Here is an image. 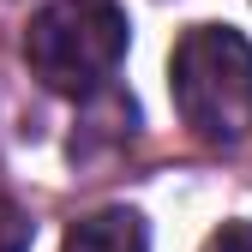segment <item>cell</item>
<instances>
[{"label": "cell", "mask_w": 252, "mask_h": 252, "mask_svg": "<svg viewBox=\"0 0 252 252\" xmlns=\"http://www.w3.org/2000/svg\"><path fill=\"white\" fill-rule=\"evenodd\" d=\"M168 90L204 144H240L252 132V42L228 24H192L174 42Z\"/></svg>", "instance_id": "obj_1"}, {"label": "cell", "mask_w": 252, "mask_h": 252, "mask_svg": "<svg viewBox=\"0 0 252 252\" xmlns=\"http://www.w3.org/2000/svg\"><path fill=\"white\" fill-rule=\"evenodd\" d=\"M126 54V12L114 0H54L24 30V60L48 90L90 96L102 90Z\"/></svg>", "instance_id": "obj_2"}, {"label": "cell", "mask_w": 252, "mask_h": 252, "mask_svg": "<svg viewBox=\"0 0 252 252\" xmlns=\"http://www.w3.org/2000/svg\"><path fill=\"white\" fill-rule=\"evenodd\" d=\"M60 252H150V234H144L138 210H96L66 228Z\"/></svg>", "instance_id": "obj_3"}, {"label": "cell", "mask_w": 252, "mask_h": 252, "mask_svg": "<svg viewBox=\"0 0 252 252\" xmlns=\"http://www.w3.org/2000/svg\"><path fill=\"white\" fill-rule=\"evenodd\" d=\"M24 246H30V216L12 198H0V252H24Z\"/></svg>", "instance_id": "obj_4"}, {"label": "cell", "mask_w": 252, "mask_h": 252, "mask_svg": "<svg viewBox=\"0 0 252 252\" xmlns=\"http://www.w3.org/2000/svg\"><path fill=\"white\" fill-rule=\"evenodd\" d=\"M204 252H252V222H222Z\"/></svg>", "instance_id": "obj_5"}]
</instances>
